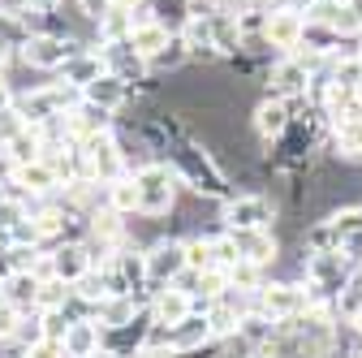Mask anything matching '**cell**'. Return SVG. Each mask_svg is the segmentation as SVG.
<instances>
[{"label": "cell", "instance_id": "32", "mask_svg": "<svg viewBox=\"0 0 362 358\" xmlns=\"http://www.w3.org/2000/svg\"><path fill=\"white\" fill-rule=\"evenodd\" d=\"M332 311H337V320H341V324H349V320L358 316V311H362V277H354V281L337 294Z\"/></svg>", "mask_w": 362, "mask_h": 358}, {"label": "cell", "instance_id": "18", "mask_svg": "<svg viewBox=\"0 0 362 358\" xmlns=\"http://www.w3.org/2000/svg\"><path fill=\"white\" fill-rule=\"evenodd\" d=\"M207 22H211V39H216V52H220V61H233L242 48H246V39H242V26H238V13H229V9H211L207 13Z\"/></svg>", "mask_w": 362, "mask_h": 358}, {"label": "cell", "instance_id": "43", "mask_svg": "<svg viewBox=\"0 0 362 358\" xmlns=\"http://www.w3.org/2000/svg\"><path fill=\"white\" fill-rule=\"evenodd\" d=\"M5 199H9V182L0 177V207H5Z\"/></svg>", "mask_w": 362, "mask_h": 358}, {"label": "cell", "instance_id": "8", "mask_svg": "<svg viewBox=\"0 0 362 358\" xmlns=\"http://www.w3.org/2000/svg\"><path fill=\"white\" fill-rule=\"evenodd\" d=\"M302 35H306V13H302L298 5H276V9L267 13L263 39H267V48L276 52V57L298 52V48H302Z\"/></svg>", "mask_w": 362, "mask_h": 358}, {"label": "cell", "instance_id": "14", "mask_svg": "<svg viewBox=\"0 0 362 358\" xmlns=\"http://www.w3.org/2000/svg\"><path fill=\"white\" fill-rule=\"evenodd\" d=\"M100 57H104V65H108V74H117V78H125L129 86H139V82H147L151 78V69H147V61L129 48V39H121V43H104L100 48Z\"/></svg>", "mask_w": 362, "mask_h": 358}, {"label": "cell", "instance_id": "25", "mask_svg": "<svg viewBox=\"0 0 362 358\" xmlns=\"http://www.w3.org/2000/svg\"><path fill=\"white\" fill-rule=\"evenodd\" d=\"M276 328H281V324H272L263 311H250V316L238 324V333H233V337H242L250 350H272V341H276Z\"/></svg>", "mask_w": 362, "mask_h": 358}, {"label": "cell", "instance_id": "42", "mask_svg": "<svg viewBox=\"0 0 362 358\" xmlns=\"http://www.w3.org/2000/svg\"><path fill=\"white\" fill-rule=\"evenodd\" d=\"M345 333H349V337H358V341H362V311H358V316H354V320H349V324H345Z\"/></svg>", "mask_w": 362, "mask_h": 358}, {"label": "cell", "instance_id": "2", "mask_svg": "<svg viewBox=\"0 0 362 358\" xmlns=\"http://www.w3.org/2000/svg\"><path fill=\"white\" fill-rule=\"evenodd\" d=\"M285 203L272 199L267 190H233L224 203H216V216H220V229H276Z\"/></svg>", "mask_w": 362, "mask_h": 358}, {"label": "cell", "instance_id": "7", "mask_svg": "<svg viewBox=\"0 0 362 358\" xmlns=\"http://www.w3.org/2000/svg\"><path fill=\"white\" fill-rule=\"evenodd\" d=\"M310 61L306 57H298V52H289V57H276L272 61V69H267V96H281V100H306V91H310Z\"/></svg>", "mask_w": 362, "mask_h": 358}, {"label": "cell", "instance_id": "36", "mask_svg": "<svg viewBox=\"0 0 362 358\" xmlns=\"http://www.w3.org/2000/svg\"><path fill=\"white\" fill-rule=\"evenodd\" d=\"M74 9H78V18H86L90 26H95L104 13H112V9H117V0H74Z\"/></svg>", "mask_w": 362, "mask_h": 358}, {"label": "cell", "instance_id": "13", "mask_svg": "<svg viewBox=\"0 0 362 358\" xmlns=\"http://www.w3.org/2000/svg\"><path fill=\"white\" fill-rule=\"evenodd\" d=\"M147 311H151V320H156L160 328H177L181 320H190L194 311H199V302H194L186 289H177V285H164V289H156V294H151Z\"/></svg>", "mask_w": 362, "mask_h": 358}, {"label": "cell", "instance_id": "23", "mask_svg": "<svg viewBox=\"0 0 362 358\" xmlns=\"http://www.w3.org/2000/svg\"><path fill=\"white\" fill-rule=\"evenodd\" d=\"M39 285H43V277H35V272H18V277H9L5 285H0V298H5L9 306H18V311H35V302H39Z\"/></svg>", "mask_w": 362, "mask_h": 358}, {"label": "cell", "instance_id": "31", "mask_svg": "<svg viewBox=\"0 0 362 358\" xmlns=\"http://www.w3.org/2000/svg\"><path fill=\"white\" fill-rule=\"evenodd\" d=\"M74 302V285H65L61 277H48L39 285V302H35V311H43V316H48V311H65Z\"/></svg>", "mask_w": 362, "mask_h": 358}, {"label": "cell", "instance_id": "10", "mask_svg": "<svg viewBox=\"0 0 362 358\" xmlns=\"http://www.w3.org/2000/svg\"><path fill=\"white\" fill-rule=\"evenodd\" d=\"M9 190L13 195H26V199H35V203H43V199H52V195H61V173L48 164V160H35V164H18V168H9Z\"/></svg>", "mask_w": 362, "mask_h": 358}, {"label": "cell", "instance_id": "9", "mask_svg": "<svg viewBox=\"0 0 362 358\" xmlns=\"http://www.w3.org/2000/svg\"><path fill=\"white\" fill-rule=\"evenodd\" d=\"M293 100H281V96H263L255 108H250V134H255V143L259 147H272L281 139V134L289 129V121H293Z\"/></svg>", "mask_w": 362, "mask_h": 358}, {"label": "cell", "instance_id": "17", "mask_svg": "<svg viewBox=\"0 0 362 358\" xmlns=\"http://www.w3.org/2000/svg\"><path fill=\"white\" fill-rule=\"evenodd\" d=\"M82 100H90V104H100V108H108V112H121L129 100H134V86L125 82V78H117V74H100L95 82L82 91Z\"/></svg>", "mask_w": 362, "mask_h": 358}, {"label": "cell", "instance_id": "5", "mask_svg": "<svg viewBox=\"0 0 362 358\" xmlns=\"http://www.w3.org/2000/svg\"><path fill=\"white\" fill-rule=\"evenodd\" d=\"M255 311H263L272 324H289L310 311V294L302 281H263V289L255 294Z\"/></svg>", "mask_w": 362, "mask_h": 358}, {"label": "cell", "instance_id": "11", "mask_svg": "<svg viewBox=\"0 0 362 358\" xmlns=\"http://www.w3.org/2000/svg\"><path fill=\"white\" fill-rule=\"evenodd\" d=\"M207 345H216V333H211L207 311H194V316L181 320L177 328H164V350H168V354L194 358V354H203Z\"/></svg>", "mask_w": 362, "mask_h": 358}, {"label": "cell", "instance_id": "21", "mask_svg": "<svg viewBox=\"0 0 362 358\" xmlns=\"http://www.w3.org/2000/svg\"><path fill=\"white\" fill-rule=\"evenodd\" d=\"M65 345V358H90L100 354V320H74L69 333L61 337Z\"/></svg>", "mask_w": 362, "mask_h": 358}, {"label": "cell", "instance_id": "3", "mask_svg": "<svg viewBox=\"0 0 362 358\" xmlns=\"http://www.w3.org/2000/svg\"><path fill=\"white\" fill-rule=\"evenodd\" d=\"M139 182V220H164L177 207V173L168 168V160H143L134 168Z\"/></svg>", "mask_w": 362, "mask_h": 358}, {"label": "cell", "instance_id": "28", "mask_svg": "<svg viewBox=\"0 0 362 358\" xmlns=\"http://www.w3.org/2000/svg\"><path fill=\"white\" fill-rule=\"evenodd\" d=\"M108 207H112L117 216H125V220L139 216V182H134V173L108 186Z\"/></svg>", "mask_w": 362, "mask_h": 358}, {"label": "cell", "instance_id": "12", "mask_svg": "<svg viewBox=\"0 0 362 358\" xmlns=\"http://www.w3.org/2000/svg\"><path fill=\"white\" fill-rule=\"evenodd\" d=\"M233 242H238V255L246 263L263 267V272H272V267L281 263V250H285L281 238H276V229H238Z\"/></svg>", "mask_w": 362, "mask_h": 358}, {"label": "cell", "instance_id": "27", "mask_svg": "<svg viewBox=\"0 0 362 358\" xmlns=\"http://www.w3.org/2000/svg\"><path fill=\"white\" fill-rule=\"evenodd\" d=\"M5 160H9V168L43 160V139H39V134H35V125H30V129H22V134H18L13 143H5Z\"/></svg>", "mask_w": 362, "mask_h": 358}, {"label": "cell", "instance_id": "24", "mask_svg": "<svg viewBox=\"0 0 362 358\" xmlns=\"http://www.w3.org/2000/svg\"><path fill=\"white\" fill-rule=\"evenodd\" d=\"M139 311H143V302L134 294H112L95 306V320H100V328H117V324H129Z\"/></svg>", "mask_w": 362, "mask_h": 358}, {"label": "cell", "instance_id": "34", "mask_svg": "<svg viewBox=\"0 0 362 358\" xmlns=\"http://www.w3.org/2000/svg\"><path fill=\"white\" fill-rule=\"evenodd\" d=\"M186 259L194 272H207V267H216V255H211V233H194L186 238Z\"/></svg>", "mask_w": 362, "mask_h": 358}, {"label": "cell", "instance_id": "40", "mask_svg": "<svg viewBox=\"0 0 362 358\" xmlns=\"http://www.w3.org/2000/svg\"><path fill=\"white\" fill-rule=\"evenodd\" d=\"M18 57V48H13V43H5V39H0V74H5L9 69V61Z\"/></svg>", "mask_w": 362, "mask_h": 358}, {"label": "cell", "instance_id": "29", "mask_svg": "<svg viewBox=\"0 0 362 358\" xmlns=\"http://www.w3.org/2000/svg\"><path fill=\"white\" fill-rule=\"evenodd\" d=\"M129 30H134V13H125V9H112V13H104V18L95 22L100 48H104V43H121V39H129Z\"/></svg>", "mask_w": 362, "mask_h": 358}, {"label": "cell", "instance_id": "41", "mask_svg": "<svg viewBox=\"0 0 362 358\" xmlns=\"http://www.w3.org/2000/svg\"><path fill=\"white\" fill-rule=\"evenodd\" d=\"M151 5V0H117V9H125V13H143Z\"/></svg>", "mask_w": 362, "mask_h": 358}, {"label": "cell", "instance_id": "33", "mask_svg": "<svg viewBox=\"0 0 362 358\" xmlns=\"http://www.w3.org/2000/svg\"><path fill=\"white\" fill-rule=\"evenodd\" d=\"M324 216L332 220V229H337L341 238L362 233V203H345V207H332V212H324Z\"/></svg>", "mask_w": 362, "mask_h": 358}, {"label": "cell", "instance_id": "4", "mask_svg": "<svg viewBox=\"0 0 362 358\" xmlns=\"http://www.w3.org/2000/svg\"><path fill=\"white\" fill-rule=\"evenodd\" d=\"M90 43L86 39H57V35H26V43L18 48V61L26 69H39V74H61L78 52H86Z\"/></svg>", "mask_w": 362, "mask_h": 358}, {"label": "cell", "instance_id": "30", "mask_svg": "<svg viewBox=\"0 0 362 358\" xmlns=\"http://www.w3.org/2000/svg\"><path fill=\"white\" fill-rule=\"evenodd\" d=\"M181 65H190V48H186V39H181V35H173L168 39V48H160L151 61H147V69L151 74H173V69H181Z\"/></svg>", "mask_w": 362, "mask_h": 358}, {"label": "cell", "instance_id": "35", "mask_svg": "<svg viewBox=\"0 0 362 358\" xmlns=\"http://www.w3.org/2000/svg\"><path fill=\"white\" fill-rule=\"evenodd\" d=\"M22 129H30V121H26V112L13 104V108H0V147L5 143H13Z\"/></svg>", "mask_w": 362, "mask_h": 358}, {"label": "cell", "instance_id": "37", "mask_svg": "<svg viewBox=\"0 0 362 358\" xmlns=\"http://www.w3.org/2000/svg\"><path fill=\"white\" fill-rule=\"evenodd\" d=\"M26 358H65V345L57 337H43V341L26 345Z\"/></svg>", "mask_w": 362, "mask_h": 358}, {"label": "cell", "instance_id": "6", "mask_svg": "<svg viewBox=\"0 0 362 358\" xmlns=\"http://www.w3.org/2000/svg\"><path fill=\"white\" fill-rule=\"evenodd\" d=\"M143 263H147V285H151V294L164 289V285H173L190 267L186 238H156V242H147L143 246Z\"/></svg>", "mask_w": 362, "mask_h": 358}, {"label": "cell", "instance_id": "20", "mask_svg": "<svg viewBox=\"0 0 362 358\" xmlns=\"http://www.w3.org/2000/svg\"><path fill=\"white\" fill-rule=\"evenodd\" d=\"M181 39H186V48H190V61H203V65H216L220 52H216V39H211V22L207 18H190L186 26H181Z\"/></svg>", "mask_w": 362, "mask_h": 358}, {"label": "cell", "instance_id": "44", "mask_svg": "<svg viewBox=\"0 0 362 358\" xmlns=\"http://www.w3.org/2000/svg\"><path fill=\"white\" fill-rule=\"evenodd\" d=\"M250 358H276V354H272V350H255Z\"/></svg>", "mask_w": 362, "mask_h": 358}, {"label": "cell", "instance_id": "39", "mask_svg": "<svg viewBox=\"0 0 362 358\" xmlns=\"http://www.w3.org/2000/svg\"><path fill=\"white\" fill-rule=\"evenodd\" d=\"M13 104H18V91L9 86V78L0 74V108H13Z\"/></svg>", "mask_w": 362, "mask_h": 358}, {"label": "cell", "instance_id": "16", "mask_svg": "<svg viewBox=\"0 0 362 358\" xmlns=\"http://www.w3.org/2000/svg\"><path fill=\"white\" fill-rule=\"evenodd\" d=\"M48 259H52V277H61L65 285H78L82 277L95 272V263H90L82 242H61L57 250H48Z\"/></svg>", "mask_w": 362, "mask_h": 358}, {"label": "cell", "instance_id": "15", "mask_svg": "<svg viewBox=\"0 0 362 358\" xmlns=\"http://www.w3.org/2000/svg\"><path fill=\"white\" fill-rule=\"evenodd\" d=\"M168 39H173V30L168 26H160L156 18H151V5L143 9V13H134V30H129V48L139 52L143 61H151L160 48H168Z\"/></svg>", "mask_w": 362, "mask_h": 358}, {"label": "cell", "instance_id": "38", "mask_svg": "<svg viewBox=\"0 0 362 358\" xmlns=\"http://www.w3.org/2000/svg\"><path fill=\"white\" fill-rule=\"evenodd\" d=\"M341 255H345V263L354 267V272H362V233L341 238Z\"/></svg>", "mask_w": 362, "mask_h": 358}, {"label": "cell", "instance_id": "19", "mask_svg": "<svg viewBox=\"0 0 362 358\" xmlns=\"http://www.w3.org/2000/svg\"><path fill=\"white\" fill-rule=\"evenodd\" d=\"M104 69H108V65H104L100 48H86V52H78V57L61 69V82H65V86H74V91H86V86L95 82Z\"/></svg>", "mask_w": 362, "mask_h": 358}, {"label": "cell", "instance_id": "26", "mask_svg": "<svg viewBox=\"0 0 362 358\" xmlns=\"http://www.w3.org/2000/svg\"><path fill=\"white\" fill-rule=\"evenodd\" d=\"M151 18L173 35H181V26L194 18V0H151Z\"/></svg>", "mask_w": 362, "mask_h": 358}, {"label": "cell", "instance_id": "1", "mask_svg": "<svg viewBox=\"0 0 362 358\" xmlns=\"http://www.w3.org/2000/svg\"><path fill=\"white\" fill-rule=\"evenodd\" d=\"M168 168L177 173V182L186 186L190 195H199V199L224 203L233 195V182L224 177V168H220V160H216V151H211V143L203 139V134H190V139L173 143Z\"/></svg>", "mask_w": 362, "mask_h": 358}, {"label": "cell", "instance_id": "45", "mask_svg": "<svg viewBox=\"0 0 362 358\" xmlns=\"http://www.w3.org/2000/svg\"><path fill=\"white\" fill-rule=\"evenodd\" d=\"M211 358H233V354H229V350H220V345H216V354H211Z\"/></svg>", "mask_w": 362, "mask_h": 358}, {"label": "cell", "instance_id": "22", "mask_svg": "<svg viewBox=\"0 0 362 358\" xmlns=\"http://www.w3.org/2000/svg\"><path fill=\"white\" fill-rule=\"evenodd\" d=\"M328 156H332V160H345V164H362V121H341V125H332Z\"/></svg>", "mask_w": 362, "mask_h": 358}]
</instances>
